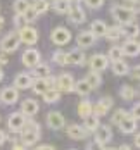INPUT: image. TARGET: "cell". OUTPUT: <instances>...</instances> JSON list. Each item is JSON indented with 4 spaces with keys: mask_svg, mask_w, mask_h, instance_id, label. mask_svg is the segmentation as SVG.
Wrapping results in <instances>:
<instances>
[{
    "mask_svg": "<svg viewBox=\"0 0 140 150\" xmlns=\"http://www.w3.org/2000/svg\"><path fill=\"white\" fill-rule=\"evenodd\" d=\"M19 133H21V138H19V140L24 143V147H31V145H35V143L40 140V128H38V124L33 122V121L26 119L23 129H21Z\"/></svg>",
    "mask_w": 140,
    "mask_h": 150,
    "instance_id": "6da1fadb",
    "label": "cell"
},
{
    "mask_svg": "<svg viewBox=\"0 0 140 150\" xmlns=\"http://www.w3.org/2000/svg\"><path fill=\"white\" fill-rule=\"evenodd\" d=\"M111 16L114 17L116 23H119L123 26V24H128L135 19V11L130 7H123V5H114L111 9Z\"/></svg>",
    "mask_w": 140,
    "mask_h": 150,
    "instance_id": "7a4b0ae2",
    "label": "cell"
},
{
    "mask_svg": "<svg viewBox=\"0 0 140 150\" xmlns=\"http://www.w3.org/2000/svg\"><path fill=\"white\" fill-rule=\"evenodd\" d=\"M95 133V143L100 145L102 149H107L111 140H112V129L109 124H99V128L93 131Z\"/></svg>",
    "mask_w": 140,
    "mask_h": 150,
    "instance_id": "3957f363",
    "label": "cell"
},
{
    "mask_svg": "<svg viewBox=\"0 0 140 150\" xmlns=\"http://www.w3.org/2000/svg\"><path fill=\"white\" fill-rule=\"evenodd\" d=\"M21 45V40H19V35L17 33H7L4 38H2V42H0V48H2V52H5V54H12L16 52L17 48Z\"/></svg>",
    "mask_w": 140,
    "mask_h": 150,
    "instance_id": "277c9868",
    "label": "cell"
},
{
    "mask_svg": "<svg viewBox=\"0 0 140 150\" xmlns=\"http://www.w3.org/2000/svg\"><path fill=\"white\" fill-rule=\"evenodd\" d=\"M50 40H52L54 45H57V47L68 45V43L71 42V31L68 30V28H64V26H59V28L52 30V33H50Z\"/></svg>",
    "mask_w": 140,
    "mask_h": 150,
    "instance_id": "5b68a950",
    "label": "cell"
},
{
    "mask_svg": "<svg viewBox=\"0 0 140 150\" xmlns=\"http://www.w3.org/2000/svg\"><path fill=\"white\" fill-rule=\"evenodd\" d=\"M17 35H19L21 43H26V45H30V47L38 42V31L35 30V28H31V26H28V24L24 28L17 30Z\"/></svg>",
    "mask_w": 140,
    "mask_h": 150,
    "instance_id": "8992f818",
    "label": "cell"
},
{
    "mask_svg": "<svg viewBox=\"0 0 140 150\" xmlns=\"http://www.w3.org/2000/svg\"><path fill=\"white\" fill-rule=\"evenodd\" d=\"M73 86H75V78L69 74V73H62L59 78H55V88L59 91L71 93L73 91Z\"/></svg>",
    "mask_w": 140,
    "mask_h": 150,
    "instance_id": "52a82bcc",
    "label": "cell"
},
{
    "mask_svg": "<svg viewBox=\"0 0 140 150\" xmlns=\"http://www.w3.org/2000/svg\"><path fill=\"white\" fill-rule=\"evenodd\" d=\"M24 122H26V116H24L23 112H12V114L9 116V119H7V126H9L11 131L19 133V131L23 129Z\"/></svg>",
    "mask_w": 140,
    "mask_h": 150,
    "instance_id": "ba28073f",
    "label": "cell"
},
{
    "mask_svg": "<svg viewBox=\"0 0 140 150\" xmlns=\"http://www.w3.org/2000/svg\"><path fill=\"white\" fill-rule=\"evenodd\" d=\"M47 126H48L50 129H55V131L62 129V128L66 126L64 116H62L61 112H57V110H52V112H48V114H47Z\"/></svg>",
    "mask_w": 140,
    "mask_h": 150,
    "instance_id": "9c48e42d",
    "label": "cell"
},
{
    "mask_svg": "<svg viewBox=\"0 0 140 150\" xmlns=\"http://www.w3.org/2000/svg\"><path fill=\"white\" fill-rule=\"evenodd\" d=\"M111 107H112V98L111 97H104L95 105H92V114H95L97 117H102V116H106L109 112Z\"/></svg>",
    "mask_w": 140,
    "mask_h": 150,
    "instance_id": "30bf717a",
    "label": "cell"
},
{
    "mask_svg": "<svg viewBox=\"0 0 140 150\" xmlns=\"http://www.w3.org/2000/svg\"><path fill=\"white\" fill-rule=\"evenodd\" d=\"M40 52L36 50V48H26L24 52H23V57H21V60H23V64L26 66V67H35L38 62H40Z\"/></svg>",
    "mask_w": 140,
    "mask_h": 150,
    "instance_id": "8fae6325",
    "label": "cell"
},
{
    "mask_svg": "<svg viewBox=\"0 0 140 150\" xmlns=\"http://www.w3.org/2000/svg\"><path fill=\"white\" fill-rule=\"evenodd\" d=\"M0 100L4 102L5 105H12L19 100V90L16 86H7L4 88L2 93H0Z\"/></svg>",
    "mask_w": 140,
    "mask_h": 150,
    "instance_id": "7c38bea8",
    "label": "cell"
},
{
    "mask_svg": "<svg viewBox=\"0 0 140 150\" xmlns=\"http://www.w3.org/2000/svg\"><path fill=\"white\" fill-rule=\"evenodd\" d=\"M121 50H123V55L126 57H137L140 54V42H137L135 38H128L123 43Z\"/></svg>",
    "mask_w": 140,
    "mask_h": 150,
    "instance_id": "4fadbf2b",
    "label": "cell"
},
{
    "mask_svg": "<svg viewBox=\"0 0 140 150\" xmlns=\"http://www.w3.org/2000/svg\"><path fill=\"white\" fill-rule=\"evenodd\" d=\"M118 126H119L121 133H124V135H131V133L137 131V119H135L131 114H126V116L123 117V121H121Z\"/></svg>",
    "mask_w": 140,
    "mask_h": 150,
    "instance_id": "5bb4252c",
    "label": "cell"
},
{
    "mask_svg": "<svg viewBox=\"0 0 140 150\" xmlns=\"http://www.w3.org/2000/svg\"><path fill=\"white\" fill-rule=\"evenodd\" d=\"M107 66H109L107 55H104V54H95V55H92V59H90V69H92V71L100 73V71H104Z\"/></svg>",
    "mask_w": 140,
    "mask_h": 150,
    "instance_id": "9a60e30c",
    "label": "cell"
},
{
    "mask_svg": "<svg viewBox=\"0 0 140 150\" xmlns=\"http://www.w3.org/2000/svg\"><path fill=\"white\" fill-rule=\"evenodd\" d=\"M95 40H97V36L92 31H81L76 36V43L80 48H90L92 45H95Z\"/></svg>",
    "mask_w": 140,
    "mask_h": 150,
    "instance_id": "2e32d148",
    "label": "cell"
},
{
    "mask_svg": "<svg viewBox=\"0 0 140 150\" xmlns=\"http://www.w3.org/2000/svg\"><path fill=\"white\" fill-rule=\"evenodd\" d=\"M68 17H69V21L73 24H81V23H85L87 14L80 5H71V9L68 11Z\"/></svg>",
    "mask_w": 140,
    "mask_h": 150,
    "instance_id": "e0dca14e",
    "label": "cell"
},
{
    "mask_svg": "<svg viewBox=\"0 0 140 150\" xmlns=\"http://www.w3.org/2000/svg\"><path fill=\"white\" fill-rule=\"evenodd\" d=\"M31 83H33V78H31L30 73H19V74L14 78V86L17 90L31 88Z\"/></svg>",
    "mask_w": 140,
    "mask_h": 150,
    "instance_id": "ac0fdd59",
    "label": "cell"
},
{
    "mask_svg": "<svg viewBox=\"0 0 140 150\" xmlns=\"http://www.w3.org/2000/svg\"><path fill=\"white\" fill-rule=\"evenodd\" d=\"M66 133L71 140H85L87 138V129L83 126H80V124H69Z\"/></svg>",
    "mask_w": 140,
    "mask_h": 150,
    "instance_id": "d6986e66",
    "label": "cell"
},
{
    "mask_svg": "<svg viewBox=\"0 0 140 150\" xmlns=\"http://www.w3.org/2000/svg\"><path fill=\"white\" fill-rule=\"evenodd\" d=\"M21 112H23L26 117L35 116V114L38 112V102L33 100V98H26V100H23V104H21Z\"/></svg>",
    "mask_w": 140,
    "mask_h": 150,
    "instance_id": "ffe728a7",
    "label": "cell"
},
{
    "mask_svg": "<svg viewBox=\"0 0 140 150\" xmlns=\"http://www.w3.org/2000/svg\"><path fill=\"white\" fill-rule=\"evenodd\" d=\"M85 52H83V48H75V50H71L69 54H68V59H69V64H75V66H83L85 64Z\"/></svg>",
    "mask_w": 140,
    "mask_h": 150,
    "instance_id": "44dd1931",
    "label": "cell"
},
{
    "mask_svg": "<svg viewBox=\"0 0 140 150\" xmlns=\"http://www.w3.org/2000/svg\"><path fill=\"white\" fill-rule=\"evenodd\" d=\"M111 69H112V73H114L116 76H126L128 73H130V67H128V64H126L123 59L112 60Z\"/></svg>",
    "mask_w": 140,
    "mask_h": 150,
    "instance_id": "7402d4cb",
    "label": "cell"
},
{
    "mask_svg": "<svg viewBox=\"0 0 140 150\" xmlns=\"http://www.w3.org/2000/svg\"><path fill=\"white\" fill-rule=\"evenodd\" d=\"M121 30H123V35L126 36V38H137L140 35V28L137 23H128V24H123L121 26Z\"/></svg>",
    "mask_w": 140,
    "mask_h": 150,
    "instance_id": "603a6c76",
    "label": "cell"
},
{
    "mask_svg": "<svg viewBox=\"0 0 140 150\" xmlns=\"http://www.w3.org/2000/svg\"><path fill=\"white\" fill-rule=\"evenodd\" d=\"M42 97H43V100H45L47 104H55V102L61 100V91L57 90V88H47L42 93Z\"/></svg>",
    "mask_w": 140,
    "mask_h": 150,
    "instance_id": "cb8c5ba5",
    "label": "cell"
},
{
    "mask_svg": "<svg viewBox=\"0 0 140 150\" xmlns=\"http://www.w3.org/2000/svg\"><path fill=\"white\" fill-rule=\"evenodd\" d=\"M106 30H107V24L104 21H100V19H95V21H92V24H90V31H92L97 38L104 36L106 35Z\"/></svg>",
    "mask_w": 140,
    "mask_h": 150,
    "instance_id": "d4e9b609",
    "label": "cell"
},
{
    "mask_svg": "<svg viewBox=\"0 0 140 150\" xmlns=\"http://www.w3.org/2000/svg\"><path fill=\"white\" fill-rule=\"evenodd\" d=\"M73 91H76L78 95H81V97H87V95L92 91V86L87 83V79H80V81H75Z\"/></svg>",
    "mask_w": 140,
    "mask_h": 150,
    "instance_id": "484cf974",
    "label": "cell"
},
{
    "mask_svg": "<svg viewBox=\"0 0 140 150\" xmlns=\"http://www.w3.org/2000/svg\"><path fill=\"white\" fill-rule=\"evenodd\" d=\"M104 36L107 38L109 42H118L123 36V30H121V26H109L107 30H106Z\"/></svg>",
    "mask_w": 140,
    "mask_h": 150,
    "instance_id": "4316f807",
    "label": "cell"
},
{
    "mask_svg": "<svg viewBox=\"0 0 140 150\" xmlns=\"http://www.w3.org/2000/svg\"><path fill=\"white\" fill-rule=\"evenodd\" d=\"M83 119H85L83 128H85L87 131H95V129L99 128V124H100V121H99V117H97L95 114H88V116L83 117Z\"/></svg>",
    "mask_w": 140,
    "mask_h": 150,
    "instance_id": "83f0119b",
    "label": "cell"
},
{
    "mask_svg": "<svg viewBox=\"0 0 140 150\" xmlns=\"http://www.w3.org/2000/svg\"><path fill=\"white\" fill-rule=\"evenodd\" d=\"M87 83L92 86V90L93 88H99L100 85H102V78H100V73H97V71H90L88 74H87Z\"/></svg>",
    "mask_w": 140,
    "mask_h": 150,
    "instance_id": "f1b7e54d",
    "label": "cell"
},
{
    "mask_svg": "<svg viewBox=\"0 0 140 150\" xmlns=\"http://www.w3.org/2000/svg\"><path fill=\"white\" fill-rule=\"evenodd\" d=\"M92 102L90 100H81L78 104V116L80 117H87L88 114H92Z\"/></svg>",
    "mask_w": 140,
    "mask_h": 150,
    "instance_id": "f546056e",
    "label": "cell"
},
{
    "mask_svg": "<svg viewBox=\"0 0 140 150\" xmlns=\"http://www.w3.org/2000/svg\"><path fill=\"white\" fill-rule=\"evenodd\" d=\"M71 9V2L69 0H54V11L59 14H68V11Z\"/></svg>",
    "mask_w": 140,
    "mask_h": 150,
    "instance_id": "4dcf8cb0",
    "label": "cell"
},
{
    "mask_svg": "<svg viewBox=\"0 0 140 150\" xmlns=\"http://www.w3.org/2000/svg\"><path fill=\"white\" fill-rule=\"evenodd\" d=\"M31 88H33V91H35L36 95H42V93L48 88V86H47L45 78H36V79L31 83Z\"/></svg>",
    "mask_w": 140,
    "mask_h": 150,
    "instance_id": "1f68e13d",
    "label": "cell"
},
{
    "mask_svg": "<svg viewBox=\"0 0 140 150\" xmlns=\"http://www.w3.org/2000/svg\"><path fill=\"white\" fill-rule=\"evenodd\" d=\"M119 95H121V98L123 100H133L135 98V88L131 86V85H123L121 86V90H119Z\"/></svg>",
    "mask_w": 140,
    "mask_h": 150,
    "instance_id": "d6a6232c",
    "label": "cell"
},
{
    "mask_svg": "<svg viewBox=\"0 0 140 150\" xmlns=\"http://www.w3.org/2000/svg\"><path fill=\"white\" fill-rule=\"evenodd\" d=\"M52 60H54L57 66H66V64H69L68 54H66V52H61V50L54 52V55H52Z\"/></svg>",
    "mask_w": 140,
    "mask_h": 150,
    "instance_id": "836d02e7",
    "label": "cell"
},
{
    "mask_svg": "<svg viewBox=\"0 0 140 150\" xmlns=\"http://www.w3.org/2000/svg\"><path fill=\"white\" fill-rule=\"evenodd\" d=\"M35 67H36V69H35V76H36V78H47V76L50 74V67H48L47 64L38 62Z\"/></svg>",
    "mask_w": 140,
    "mask_h": 150,
    "instance_id": "e575fe53",
    "label": "cell"
},
{
    "mask_svg": "<svg viewBox=\"0 0 140 150\" xmlns=\"http://www.w3.org/2000/svg\"><path fill=\"white\" fill-rule=\"evenodd\" d=\"M33 9L36 11V14H45L47 11H48V0H35V4H33Z\"/></svg>",
    "mask_w": 140,
    "mask_h": 150,
    "instance_id": "d590c367",
    "label": "cell"
},
{
    "mask_svg": "<svg viewBox=\"0 0 140 150\" xmlns=\"http://www.w3.org/2000/svg\"><path fill=\"white\" fill-rule=\"evenodd\" d=\"M31 4L28 0H14V12L16 14H24V11L30 7Z\"/></svg>",
    "mask_w": 140,
    "mask_h": 150,
    "instance_id": "8d00e7d4",
    "label": "cell"
},
{
    "mask_svg": "<svg viewBox=\"0 0 140 150\" xmlns=\"http://www.w3.org/2000/svg\"><path fill=\"white\" fill-rule=\"evenodd\" d=\"M121 57H123V50H121V47L114 45V47L109 48V54H107L109 60H118V59H121Z\"/></svg>",
    "mask_w": 140,
    "mask_h": 150,
    "instance_id": "74e56055",
    "label": "cell"
},
{
    "mask_svg": "<svg viewBox=\"0 0 140 150\" xmlns=\"http://www.w3.org/2000/svg\"><path fill=\"white\" fill-rule=\"evenodd\" d=\"M126 114H128V112H126L124 109H118V110H114V112H112V117H111V122H112L114 126H118V124L123 121V117L126 116Z\"/></svg>",
    "mask_w": 140,
    "mask_h": 150,
    "instance_id": "f35d334b",
    "label": "cell"
},
{
    "mask_svg": "<svg viewBox=\"0 0 140 150\" xmlns=\"http://www.w3.org/2000/svg\"><path fill=\"white\" fill-rule=\"evenodd\" d=\"M28 24V21H26V17L23 14H16L14 16V26H16V30H21V28H24Z\"/></svg>",
    "mask_w": 140,
    "mask_h": 150,
    "instance_id": "ab89813d",
    "label": "cell"
},
{
    "mask_svg": "<svg viewBox=\"0 0 140 150\" xmlns=\"http://www.w3.org/2000/svg\"><path fill=\"white\" fill-rule=\"evenodd\" d=\"M23 16L26 17V21H28V23H33V21H36V17H38L36 11L33 9V5H30V7H28V9L24 11V14H23Z\"/></svg>",
    "mask_w": 140,
    "mask_h": 150,
    "instance_id": "60d3db41",
    "label": "cell"
},
{
    "mask_svg": "<svg viewBox=\"0 0 140 150\" xmlns=\"http://www.w3.org/2000/svg\"><path fill=\"white\" fill-rule=\"evenodd\" d=\"M83 2L87 4L88 9H93V11H95V9H100V7L104 5V0H83Z\"/></svg>",
    "mask_w": 140,
    "mask_h": 150,
    "instance_id": "b9f144b4",
    "label": "cell"
},
{
    "mask_svg": "<svg viewBox=\"0 0 140 150\" xmlns=\"http://www.w3.org/2000/svg\"><path fill=\"white\" fill-rule=\"evenodd\" d=\"M130 114H131V116H133V117H135L137 121L140 119V102H139V104H135L133 107H131V112H130Z\"/></svg>",
    "mask_w": 140,
    "mask_h": 150,
    "instance_id": "7bdbcfd3",
    "label": "cell"
},
{
    "mask_svg": "<svg viewBox=\"0 0 140 150\" xmlns=\"http://www.w3.org/2000/svg\"><path fill=\"white\" fill-rule=\"evenodd\" d=\"M45 81H47V86L48 88H55V78H52V76L48 74L45 78Z\"/></svg>",
    "mask_w": 140,
    "mask_h": 150,
    "instance_id": "ee69618b",
    "label": "cell"
},
{
    "mask_svg": "<svg viewBox=\"0 0 140 150\" xmlns=\"http://www.w3.org/2000/svg\"><path fill=\"white\" fill-rule=\"evenodd\" d=\"M12 149H26V147H24V143H23V142L16 140L14 143H12Z\"/></svg>",
    "mask_w": 140,
    "mask_h": 150,
    "instance_id": "f6af8a7d",
    "label": "cell"
},
{
    "mask_svg": "<svg viewBox=\"0 0 140 150\" xmlns=\"http://www.w3.org/2000/svg\"><path fill=\"white\" fill-rule=\"evenodd\" d=\"M133 78L140 79V66H135V67H133Z\"/></svg>",
    "mask_w": 140,
    "mask_h": 150,
    "instance_id": "bcb514c9",
    "label": "cell"
},
{
    "mask_svg": "<svg viewBox=\"0 0 140 150\" xmlns=\"http://www.w3.org/2000/svg\"><path fill=\"white\" fill-rule=\"evenodd\" d=\"M5 140H7V136H5V133L0 129V145H4V142H5Z\"/></svg>",
    "mask_w": 140,
    "mask_h": 150,
    "instance_id": "7dc6e473",
    "label": "cell"
},
{
    "mask_svg": "<svg viewBox=\"0 0 140 150\" xmlns=\"http://www.w3.org/2000/svg\"><path fill=\"white\" fill-rule=\"evenodd\" d=\"M135 147L140 149V133H137V136H135Z\"/></svg>",
    "mask_w": 140,
    "mask_h": 150,
    "instance_id": "c3c4849f",
    "label": "cell"
},
{
    "mask_svg": "<svg viewBox=\"0 0 140 150\" xmlns=\"http://www.w3.org/2000/svg\"><path fill=\"white\" fill-rule=\"evenodd\" d=\"M38 149L45 150V149H54V147H52V145H47V143H43V145H40V147H38Z\"/></svg>",
    "mask_w": 140,
    "mask_h": 150,
    "instance_id": "681fc988",
    "label": "cell"
},
{
    "mask_svg": "<svg viewBox=\"0 0 140 150\" xmlns=\"http://www.w3.org/2000/svg\"><path fill=\"white\" fill-rule=\"evenodd\" d=\"M71 4H78V2H83V0H69Z\"/></svg>",
    "mask_w": 140,
    "mask_h": 150,
    "instance_id": "f907efd6",
    "label": "cell"
},
{
    "mask_svg": "<svg viewBox=\"0 0 140 150\" xmlns=\"http://www.w3.org/2000/svg\"><path fill=\"white\" fill-rule=\"evenodd\" d=\"M2 79H4V71L0 69V81H2Z\"/></svg>",
    "mask_w": 140,
    "mask_h": 150,
    "instance_id": "816d5d0a",
    "label": "cell"
},
{
    "mask_svg": "<svg viewBox=\"0 0 140 150\" xmlns=\"http://www.w3.org/2000/svg\"><path fill=\"white\" fill-rule=\"evenodd\" d=\"M2 26H4V19L0 17V30H2Z\"/></svg>",
    "mask_w": 140,
    "mask_h": 150,
    "instance_id": "f5cc1de1",
    "label": "cell"
},
{
    "mask_svg": "<svg viewBox=\"0 0 140 150\" xmlns=\"http://www.w3.org/2000/svg\"><path fill=\"white\" fill-rule=\"evenodd\" d=\"M126 2H139V0H126Z\"/></svg>",
    "mask_w": 140,
    "mask_h": 150,
    "instance_id": "db71d44e",
    "label": "cell"
}]
</instances>
